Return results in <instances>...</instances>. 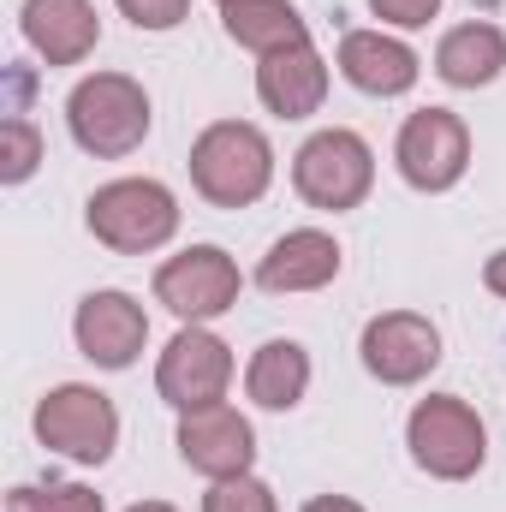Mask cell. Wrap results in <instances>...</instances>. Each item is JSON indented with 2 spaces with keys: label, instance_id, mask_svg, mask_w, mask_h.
Instances as JSON below:
<instances>
[{
  "label": "cell",
  "instance_id": "16",
  "mask_svg": "<svg viewBox=\"0 0 506 512\" xmlns=\"http://www.w3.org/2000/svg\"><path fill=\"white\" fill-rule=\"evenodd\" d=\"M334 274H340V239L322 227H298V233L274 239L268 256L256 262L262 292H322Z\"/></svg>",
  "mask_w": 506,
  "mask_h": 512
},
{
  "label": "cell",
  "instance_id": "25",
  "mask_svg": "<svg viewBox=\"0 0 506 512\" xmlns=\"http://www.w3.org/2000/svg\"><path fill=\"white\" fill-rule=\"evenodd\" d=\"M483 286H489L495 298H506V251H495L489 262H483Z\"/></svg>",
  "mask_w": 506,
  "mask_h": 512
},
{
  "label": "cell",
  "instance_id": "17",
  "mask_svg": "<svg viewBox=\"0 0 506 512\" xmlns=\"http://www.w3.org/2000/svg\"><path fill=\"white\" fill-rule=\"evenodd\" d=\"M506 72V30L489 18H471V24H453L441 42H435V78L453 84V90H483Z\"/></svg>",
  "mask_w": 506,
  "mask_h": 512
},
{
  "label": "cell",
  "instance_id": "7",
  "mask_svg": "<svg viewBox=\"0 0 506 512\" xmlns=\"http://www.w3.org/2000/svg\"><path fill=\"white\" fill-rule=\"evenodd\" d=\"M393 161H399V179L423 197H441L465 179L471 167V126L453 114V108H417L405 126H399V143H393Z\"/></svg>",
  "mask_w": 506,
  "mask_h": 512
},
{
  "label": "cell",
  "instance_id": "23",
  "mask_svg": "<svg viewBox=\"0 0 506 512\" xmlns=\"http://www.w3.org/2000/svg\"><path fill=\"white\" fill-rule=\"evenodd\" d=\"M137 30H179L191 18V0H114Z\"/></svg>",
  "mask_w": 506,
  "mask_h": 512
},
{
  "label": "cell",
  "instance_id": "22",
  "mask_svg": "<svg viewBox=\"0 0 506 512\" xmlns=\"http://www.w3.org/2000/svg\"><path fill=\"white\" fill-rule=\"evenodd\" d=\"M203 512H280V507H274V489L262 477H227L203 495Z\"/></svg>",
  "mask_w": 506,
  "mask_h": 512
},
{
  "label": "cell",
  "instance_id": "19",
  "mask_svg": "<svg viewBox=\"0 0 506 512\" xmlns=\"http://www.w3.org/2000/svg\"><path fill=\"white\" fill-rule=\"evenodd\" d=\"M245 393L262 411H292L310 393V352L298 340H268L245 364Z\"/></svg>",
  "mask_w": 506,
  "mask_h": 512
},
{
  "label": "cell",
  "instance_id": "11",
  "mask_svg": "<svg viewBox=\"0 0 506 512\" xmlns=\"http://www.w3.org/2000/svg\"><path fill=\"white\" fill-rule=\"evenodd\" d=\"M179 459L209 477V483H227V477H251L256 465V429L245 411H233L227 399L221 405H197V411H179Z\"/></svg>",
  "mask_w": 506,
  "mask_h": 512
},
{
  "label": "cell",
  "instance_id": "27",
  "mask_svg": "<svg viewBox=\"0 0 506 512\" xmlns=\"http://www.w3.org/2000/svg\"><path fill=\"white\" fill-rule=\"evenodd\" d=\"M126 512H179V507H167V501H137V507H126Z\"/></svg>",
  "mask_w": 506,
  "mask_h": 512
},
{
  "label": "cell",
  "instance_id": "13",
  "mask_svg": "<svg viewBox=\"0 0 506 512\" xmlns=\"http://www.w3.org/2000/svg\"><path fill=\"white\" fill-rule=\"evenodd\" d=\"M256 102L280 120H310L328 102V60L316 54V42H292L280 54L256 60Z\"/></svg>",
  "mask_w": 506,
  "mask_h": 512
},
{
  "label": "cell",
  "instance_id": "20",
  "mask_svg": "<svg viewBox=\"0 0 506 512\" xmlns=\"http://www.w3.org/2000/svg\"><path fill=\"white\" fill-rule=\"evenodd\" d=\"M6 512H102V495L84 483H18Z\"/></svg>",
  "mask_w": 506,
  "mask_h": 512
},
{
  "label": "cell",
  "instance_id": "9",
  "mask_svg": "<svg viewBox=\"0 0 506 512\" xmlns=\"http://www.w3.org/2000/svg\"><path fill=\"white\" fill-rule=\"evenodd\" d=\"M233 382V346L221 334H209L203 322H185L161 364H155V393L173 405V411H197V405H221Z\"/></svg>",
  "mask_w": 506,
  "mask_h": 512
},
{
  "label": "cell",
  "instance_id": "4",
  "mask_svg": "<svg viewBox=\"0 0 506 512\" xmlns=\"http://www.w3.org/2000/svg\"><path fill=\"white\" fill-rule=\"evenodd\" d=\"M405 447L435 483H471L489 465V429L459 393H429L405 417Z\"/></svg>",
  "mask_w": 506,
  "mask_h": 512
},
{
  "label": "cell",
  "instance_id": "2",
  "mask_svg": "<svg viewBox=\"0 0 506 512\" xmlns=\"http://www.w3.org/2000/svg\"><path fill=\"white\" fill-rule=\"evenodd\" d=\"M66 126L72 143L96 161H126L131 149H143V137L155 126L149 114V90L131 72H90L72 84L66 96Z\"/></svg>",
  "mask_w": 506,
  "mask_h": 512
},
{
  "label": "cell",
  "instance_id": "1",
  "mask_svg": "<svg viewBox=\"0 0 506 512\" xmlns=\"http://www.w3.org/2000/svg\"><path fill=\"white\" fill-rule=\"evenodd\" d=\"M191 185L215 209H251L256 197L274 185V143L251 120H215L191 143Z\"/></svg>",
  "mask_w": 506,
  "mask_h": 512
},
{
  "label": "cell",
  "instance_id": "5",
  "mask_svg": "<svg viewBox=\"0 0 506 512\" xmlns=\"http://www.w3.org/2000/svg\"><path fill=\"white\" fill-rule=\"evenodd\" d=\"M376 185V149L352 126H322L310 131L292 155V191L322 209V215H346L370 197Z\"/></svg>",
  "mask_w": 506,
  "mask_h": 512
},
{
  "label": "cell",
  "instance_id": "6",
  "mask_svg": "<svg viewBox=\"0 0 506 512\" xmlns=\"http://www.w3.org/2000/svg\"><path fill=\"white\" fill-rule=\"evenodd\" d=\"M36 441L72 465H108L114 447H120V411L102 387L90 382H60L36 399V417H30Z\"/></svg>",
  "mask_w": 506,
  "mask_h": 512
},
{
  "label": "cell",
  "instance_id": "14",
  "mask_svg": "<svg viewBox=\"0 0 506 512\" xmlns=\"http://www.w3.org/2000/svg\"><path fill=\"white\" fill-rule=\"evenodd\" d=\"M340 78L352 84V90H364V96H405L417 78H423V60H417V48L411 42H399V36H387V30H346L340 36Z\"/></svg>",
  "mask_w": 506,
  "mask_h": 512
},
{
  "label": "cell",
  "instance_id": "10",
  "mask_svg": "<svg viewBox=\"0 0 506 512\" xmlns=\"http://www.w3.org/2000/svg\"><path fill=\"white\" fill-rule=\"evenodd\" d=\"M358 358L381 387H417L441 364V328L417 310H381L364 322Z\"/></svg>",
  "mask_w": 506,
  "mask_h": 512
},
{
  "label": "cell",
  "instance_id": "18",
  "mask_svg": "<svg viewBox=\"0 0 506 512\" xmlns=\"http://www.w3.org/2000/svg\"><path fill=\"white\" fill-rule=\"evenodd\" d=\"M221 30H227V42L251 48L256 60L280 54L292 42H310V24L292 0H221Z\"/></svg>",
  "mask_w": 506,
  "mask_h": 512
},
{
  "label": "cell",
  "instance_id": "8",
  "mask_svg": "<svg viewBox=\"0 0 506 512\" xmlns=\"http://www.w3.org/2000/svg\"><path fill=\"white\" fill-rule=\"evenodd\" d=\"M239 262L221 245H191L155 268V304L173 310L179 322H215L239 304Z\"/></svg>",
  "mask_w": 506,
  "mask_h": 512
},
{
  "label": "cell",
  "instance_id": "15",
  "mask_svg": "<svg viewBox=\"0 0 506 512\" xmlns=\"http://www.w3.org/2000/svg\"><path fill=\"white\" fill-rule=\"evenodd\" d=\"M18 30H24V42H30L48 66H78V60H90L96 42H102L96 0H24Z\"/></svg>",
  "mask_w": 506,
  "mask_h": 512
},
{
  "label": "cell",
  "instance_id": "24",
  "mask_svg": "<svg viewBox=\"0 0 506 512\" xmlns=\"http://www.w3.org/2000/svg\"><path fill=\"white\" fill-rule=\"evenodd\" d=\"M370 12L393 30H423L429 18H441V0H370Z\"/></svg>",
  "mask_w": 506,
  "mask_h": 512
},
{
  "label": "cell",
  "instance_id": "21",
  "mask_svg": "<svg viewBox=\"0 0 506 512\" xmlns=\"http://www.w3.org/2000/svg\"><path fill=\"white\" fill-rule=\"evenodd\" d=\"M36 167H42V131H36V120L6 114V126H0V179L24 185Z\"/></svg>",
  "mask_w": 506,
  "mask_h": 512
},
{
  "label": "cell",
  "instance_id": "26",
  "mask_svg": "<svg viewBox=\"0 0 506 512\" xmlns=\"http://www.w3.org/2000/svg\"><path fill=\"white\" fill-rule=\"evenodd\" d=\"M298 512H364L352 495H316V501H304Z\"/></svg>",
  "mask_w": 506,
  "mask_h": 512
},
{
  "label": "cell",
  "instance_id": "12",
  "mask_svg": "<svg viewBox=\"0 0 506 512\" xmlns=\"http://www.w3.org/2000/svg\"><path fill=\"white\" fill-rule=\"evenodd\" d=\"M72 340H78V352L96 370H131L143 358V346H149V316H143V304L131 292L102 286V292H84L78 298Z\"/></svg>",
  "mask_w": 506,
  "mask_h": 512
},
{
  "label": "cell",
  "instance_id": "3",
  "mask_svg": "<svg viewBox=\"0 0 506 512\" xmlns=\"http://www.w3.org/2000/svg\"><path fill=\"white\" fill-rule=\"evenodd\" d=\"M84 227L114 256H149L179 233V197L161 179H108L84 203Z\"/></svg>",
  "mask_w": 506,
  "mask_h": 512
}]
</instances>
